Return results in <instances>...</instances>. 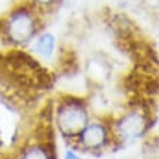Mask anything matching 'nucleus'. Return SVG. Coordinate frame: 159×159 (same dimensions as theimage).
Returning a JSON list of instances; mask_svg holds the SVG:
<instances>
[{
    "mask_svg": "<svg viewBox=\"0 0 159 159\" xmlns=\"http://www.w3.org/2000/svg\"><path fill=\"white\" fill-rule=\"evenodd\" d=\"M39 9L30 1L16 4L0 20V34L12 45L32 41L39 30Z\"/></svg>",
    "mask_w": 159,
    "mask_h": 159,
    "instance_id": "1",
    "label": "nucleus"
},
{
    "mask_svg": "<svg viewBox=\"0 0 159 159\" xmlns=\"http://www.w3.org/2000/svg\"><path fill=\"white\" fill-rule=\"evenodd\" d=\"M87 124V113L81 102L68 101L58 109V125L65 134L81 133Z\"/></svg>",
    "mask_w": 159,
    "mask_h": 159,
    "instance_id": "2",
    "label": "nucleus"
},
{
    "mask_svg": "<svg viewBox=\"0 0 159 159\" xmlns=\"http://www.w3.org/2000/svg\"><path fill=\"white\" fill-rule=\"evenodd\" d=\"M147 129L145 118L137 112L128 113L117 123V130L123 139H133L139 137L143 130Z\"/></svg>",
    "mask_w": 159,
    "mask_h": 159,
    "instance_id": "3",
    "label": "nucleus"
},
{
    "mask_svg": "<svg viewBox=\"0 0 159 159\" xmlns=\"http://www.w3.org/2000/svg\"><path fill=\"white\" fill-rule=\"evenodd\" d=\"M107 137V132L103 125L98 123H92L83 128L80 133V138L82 143L88 148H98L101 147Z\"/></svg>",
    "mask_w": 159,
    "mask_h": 159,
    "instance_id": "4",
    "label": "nucleus"
},
{
    "mask_svg": "<svg viewBox=\"0 0 159 159\" xmlns=\"http://www.w3.org/2000/svg\"><path fill=\"white\" fill-rule=\"evenodd\" d=\"M34 51L42 58H50L56 48V37L51 32L41 34L34 42Z\"/></svg>",
    "mask_w": 159,
    "mask_h": 159,
    "instance_id": "5",
    "label": "nucleus"
},
{
    "mask_svg": "<svg viewBox=\"0 0 159 159\" xmlns=\"http://www.w3.org/2000/svg\"><path fill=\"white\" fill-rule=\"evenodd\" d=\"M21 159H48L46 152L41 148H31L24 153Z\"/></svg>",
    "mask_w": 159,
    "mask_h": 159,
    "instance_id": "6",
    "label": "nucleus"
},
{
    "mask_svg": "<svg viewBox=\"0 0 159 159\" xmlns=\"http://www.w3.org/2000/svg\"><path fill=\"white\" fill-rule=\"evenodd\" d=\"M30 1L34 6H36L37 9H43V7H48L50 5L55 4L56 0H27Z\"/></svg>",
    "mask_w": 159,
    "mask_h": 159,
    "instance_id": "7",
    "label": "nucleus"
},
{
    "mask_svg": "<svg viewBox=\"0 0 159 159\" xmlns=\"http://www.w3.org/2000/svg\"><path fill=\"white\" fill-rule=\"evenodd\" d=\"M65 159H81V158H80V157H77L73 152L68 150V152H66V154H65Z\"/></svg>",
    "mask_w": 159,
    "mask_h": 159,
    "instance_id": "8",
    "label": "nucleus"
}]
</instances>
